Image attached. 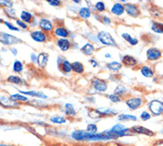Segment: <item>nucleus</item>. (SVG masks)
<instances>
[{"mask_svg": "<svg viewBox=\"0 0 163 146\" xmlns=\"http://www.w3.org/2000/svg\"><path fill=\"white\" fill-rule=\"evenodd\" d=\"M5 24L7 25L11 30H14V31H19V29L18 28H16V27H13L11 23H9V22H7V21H5Z\"/></svg>", "mask_w": 163, "mask_h": 146, "instance_id": "43", "label": "nucleus"}, {"mask_svg": "<svg viewBox=\"0 0 163 146\" xmlns=\"http://www.w3.org/2000/svg\"><path fill=\"white\" fill-rule=\"evenodd\" d=\"M72 137L76 140H90V141H96V140H109L114 138L113 136L109 135L107 134H92L87 133L85 131H75L72 134Z\"/></svg>", "mask_w": 163, "mask_h": 146, "instance_id": "1", "label": "nucleus"}, {"mask_svg": "<svg viewBox=\"0 0 163 146\" xmlns=\"http://www.w3.org/2000/svg\"><path fill=\"white\" fill-rule=\"evenodd\" d=\"M90 63H91L92 66H93V67H97L98 66V62H96V61L90 60Z\"/></svg>", "mask_w": 163, "mask_h": 146, "instance_id": "48", "label": "nucleus"}, {"mask_svg": "<svg viewBox=\"0 0 163 146\" xmlns=\"http://www.w3.org/2000/svg\"><path fill=\"white\" fill-rule=\"evenodd\" d=\"M30 36H31L33 39L37 41V42H44L46 39V34L43 33L42 31H39V30L32 32L30 34Z\"/></svg>", "mask_w": 163, "mask_h": 146, "instance_id": "12", "label": "nucleus"}, {"mask_svg": "<svg viewBox=\"0 0 163 146\" xmlns=\"http://www.w3.org/2000/svg\"><path fill=\"white\" fill-rule=\"evenodd\" d=\"M151 30L156 33H163V23L161 22H152Z\"/></svg>", "mask_w": 163, "mask_h": 146, "instance_id": "22", "label": "nucleus"}, {"mask_svg": "<svg viewBox=\"0 0 163 146\" xmlns=\"http://www.w3.org/2000/svg\"><path fill=\"white\" fill-rule=\"evenodd\" d=\"M104 22H105V24H110L111 23V19H109L108 17H104Z\"/></svg>", "mask_w": 163, "mask_h": 146, "instance_id": "47", "label": "nucleus"}, {"mask_svg": "<svg viewBox=\"0 0 163 146\" xmlns=\"http://www.w3.org/2000/svg\"><path fill=\"white\" fill-rule=\"evenodd\" d=\"M132 130L134 132L138 134H144L145 135H149V136H152L154 135V133L152 131H151L150 129L146 128V127H144V126H135L132 127Z\"/></svg>", "mask_w": 163, "mask_h": 146, "instance_id": "9", "label": "nucleus"}, {"mask_svg": "<svg viewBox=\"0 0 163 146\" xmlns=\"http://www.w3.org/2000/svg\"><path fill=\"white\" fill-rule=\"evenodd\" d=\"M129 131L128 128H127L126 126H124L123 125H120V124H118L115 125L111 128V130L109 131H106L105 132V134L113 136L114 138H116L117 136H123V135H127V133Z\"/></svg>", "mask_w": 163, "mask_h": 146, "instance_id": "2", "label": "nucleus"}, {"mask_svg": "<svg viewBox=\"0 0 163 146\" xmlns=\"http://www.w3.org/2000/svg\"><path fill=\"white\" fill-rule=\"evenodd\" d=\"M54 33L56 36H58L60 38H67L69 36V32L68 30L64 29V28H57L54 31Z\"/></svg>", "mask_w": 163, "mask_h": 146, "instance_id": "21", "label": "nucleus"}, {"mask_svg": "<svg viewBox=\"0 0 163 146\" xmlns=\"http://www.w3.org/2000/svg\"><path fill=\"white\" fill-rule=\"evenodd\" d=\"M126 91H127V89H126V87L124 86H121V85H119V86H118L116 88H115V90H114V94H116V95H122V94H124L126 93Z\"/></svg>", "mask_w": 163, "mask_h": 146, "instance_id": "30", "label": "nucleus"}, {"mask_svg": "<svg viewBox=\"0 0 163 146\" xmlns=\"http://www.w3.org/2000/svg\"><path fill=\"white\" fill-rule=\"evenodd\" d=\"M121 63L118 62H110L107 64V68L110 70V71H118L121 69Z\"/></svg>", "mask_w": 163, "mask_h": 146, "instance_id": "19", "label": "nucleus"}, {"mask_svg": "<svg viewBox=\"0 0 163 146\" xmlns=\"http://www.w3.org/2000/svg\"><path fill=\"white\" fill-rule=\"evenodd\" d=\"M88 115H89V117H91L93 119H96V118H100V117H102L103 116V114L102 112H100L99 111H90L89 113H88Z\"/></svg>", "mask_w": 163, "mask_h": 146, "instance_id": "34", "label": "nucleus"}, {"mask_svg": "<svg viewBox=\"0 0 163 146\" xmlns=\"http://www.w3.org/2000/svg\"><path fill=\"white\" fill-rule=\"evenodd\" d=\"M147 59L150 61H156L161 58V52L157 49V48H150L149 50H147Z\"/></svg>", "mask_w": 163, "mask_h": 146, "instance_id": "6", "label": "nucleus"}, {"mask_svg": "<svg viewBox=\"0 0 163 146\" xmlns=\"http://www.w3.org/2000/svg\"><path fill=\"white\" fill-rule=\"evenodd\" d=\"M31 59H32L33 62H36V56H35V54H34V53L31 54Z\"/></svg>", "mask_w": 163, "mask_h": 146, "instance_id": "49", "label": "nucleus"}, {"mask_svg": "<svg viewBox=\"0 0 163 146\" xmlns=\"http://www.w3.org/2000/svg\"><path fill=\"white\" fill-rule=\"evenodd\" d=\"M122 38L124 39H126L130 45H132V46H136L137 43H138V40L137 39H134V38H132L129 34L128 33H123L122 34Z\"/></svg>", "mask_w": 163, "mask_h": 146, "instance_id": "25", "label": "nucleus"}, {"mask_svg": "<svg viewBox=\"0 0 163 146\" xmlns=\"http://www.w3.org/2000/svg\"><path fill=\"white\" fill-rule=\"evenodd\" d=\"M8 81L14 83V84H19V83H21V79L17 76H10L8 78Z\"/></svg>", "mask_w": 163, "mask_h": 146, "instance_id": "36", "label": "nucleus"}, {"mask_svg": "<svg viewBox=\"0 0 163 146\" xmlns=\"http://www.w3.org/2000/svg\"><path fill=\"white\" fill-rule=\"evenodd\" d=\"M51 121L56 124H63V123H65L66 120L63 117H54V118H51Z\"/></svg>", "mask_w": 163, "mask_h": 146, "instance_id": "35", "label": "nucleus"}, {"mask_svg": "<svg viewBox=\"0 0 163 146\" xmlns=\"http://www.w3.org/2000/svg\"><path fill=\"white\" fill-rule=\"evenodd\" d=\"M57 45L62 51H67L70 48V42L65 39H61L57 41Z\"/></svg>", "mask_w": 163, "mask_h": 146, "instance_id": "16", "label": "nucleus"}, {"mask_svg": "<svg viewBox=\"0 0 163 146\" xmlns=\"http://www.w3.org/2000/svg\"><path fill=\"white\" fill-rule=\"evenodd\" d=\"M122 62L127 66H134L137 63V61L131 55H125L122 59Z\"/></svg>", "mask_w": 163, "mask_h": 146, "instance_id": "14", "label": "nucleus"}, {"mask_svg": "<svg viewBox=\"0 0 163 146\" xmlns=\"http://www.w3.org/2000/svg\"><path fill=\"white\" fill-rule=\"evenodd\" d=\"M65 109L66 114H68V115H70V116H74V115L76 114V112H75V110H74V107H73V105L71 104V103H66Z\"/></svg>", "mask_w": 163, "mask_h": 146, "instance_id": "28", "label": "nucleus"}, {"mask_svg": "<svg viewBox=\"0 0 163 146\" xmlns=\"http://www.w3.org/2000/svg\"><path fill=\"white\" fill-rule=\"evenodd\" d=\"M1 146H7V145H3V144H2V145H1Z\"/></svg>", "mask_w": 163, "mask_h": 146, "instance_id": "52", "label": "nucleus"}, {"mask_svg": "<svg viewBox=\"0 0 163 146\" xmlns=\"http://www.w3.org/2000/svg\"><path fill=\"white\" fill-rule=\"evenodd\" d=\"M95 48L92 46L91 44H86L84 47L81 48V52L86 54V55H91L94 53Z\"/></svg>", "mask_w": 163, "mask_h": 146, "instance_id": "18", "label": "nucleus"}, {"mask_svg": "<svg viewBox=\"0 0 163 146\" xmlns=\"http://www.w3.org/2000/svg\"><path fill=\"white\" fill-rule=\"evenodd\" d=\"M95 8L97 9L99 12H103L105 10V6L103 2H97L95 4Z\"/></svg>", "mask_w": 163, "mask_h": 146, "instance_id": "37", "label": "nucleus"}, {"mask_svg": "<svg viewBox=\"0 0 163 146\" xmlns=\"http://www.w3.org/2000/svg\"><path fill=\"white\" fill-rule=\"evenodd\" d=\"M12 52H13L14 55H16V52H15V49H12Z\"/></svg>", "mask_w": 163, "mask_h": 146, "instance_id": "51", "label": "nucleus"}, {"mask_svg": "<svg viewBox=\"0 0 163 146\" xmlns=\"http://www.w3.org/2000/svg\"><path fill=\"white\" fill-rule=\"evenodd\" d=\"M141 119L144 121H146V120H150L151 119V115L148 112H142L141 114Z\"/></svg>", "mask_w": 163, "mask_h": 146, "instance_id": "42", "label": "nucleus"}, {"mask_svg": "<svg viewBox=\"0 0 163 146\" xmlns=\"http://www.w3.org/2000/svg\"><path fill=\"white\" fill-rule=\"evenodd\" d=\"M11 98L13 100V101H21V102H26L28 98L23 96V95H21V94H13L11 96Z\"/></svg>", "mask_w": 163, "mask_h": 146, "instance_id": "33", "label": "nucleus"}, {"mask_svg": "<svg viewBox=\"0 0 163 146\" xmlns=\"http://www.w3.org/2000/svg\"><path fill=\"white\" fill-rule=\"evenodd\" d=\"M62 66H61V70H62V71L64 73H68L70 72L72 70V64L68 62V61L64 60L62 63Z\"/></svg>", "mask_w": 163, "mask_h": 146, "instance_id": "23", "label": "nucleus"}, {"mask_svg": "<svg viewBox=\"0 0 163 146\" xmlns=\"http://www.w3.org/2000/svg\"><path fill=\"white\" fill-rule=\"evenodd\" d=\"M16 23L19 25V26H21V28H23V29H26L27 28V25L23 22V21H19V20H17L16 21Z\"/></svg>", "mask_w": 163, "mask_h": 146, "instance_id": "46", "label": "nucleus"}, {"mask_svg": "<svg viewBox=\"0 0 163 146\" xmlns=\"http://www.w3.org/2000/svg\"><path fill=\"white\" fill-rule=\"evenodd\" d=\"M1 5H3L5 7L7 8H12L13 7V2H10V1H7V0H3L0 2Z\"/></svg>", "mask_w": 163, "mask_h": 146, "instance_id": "38", "label": "nucleus"}, {"mask_svg": "<svg viewBox=\"0 0 163 146\" xmlns=\"http://www.w3.org/2000/svg\"><path fill=\"white\" fill-rule=\"evenodd\" d=\"M142 104V100L140 98H130L127 101V105L130 108L131 110H137Z\"/></svg>", "mask_w": 163, "mask_h": 146, "instance_id": "10", "label": "nucleus"}, {"mask_svg": "<svg viewBox=\"0 0 163 146\" xmlns=\"http://www.w3.org/2000/svg\"><path fill=\"white\" fill-rule=\"evenodd\" d=\"M79 13L80 17H82V18H84V19L89 18L90 15H91L90 10H89L88 8H86V7H82V8L79 10V13Z\"/></svg>", "mask_w": 163, "mask_h": 146, "instance_id": "27", "label": "nucleus"}, {"mask_svg": "<svg viewBox=\"0 0 163 146\" xmlns=\"http://www.w3.org/2000/svg\"><path fill=\"white\" fill-rule=\"evenodd\" d=\"M124 10L125 7L121 4L117 3V4H115L112 7V8H111V13L116 14V15H121L122 13H124Z\"/></svg>", "mask_w": 163, "mask_h": 146, "instance_id": "15", "label": "nucleus"}, {"mask_svg": "<svg viewBox=\"0 0 163 146\" xmlns=\"http://www.w3.org/2000/svg\"><path fill=\"white\" fill-rule=\"evenodd\" d=\"M125 11L127 12V13L128 15H130L132 17H137L139 15L140 11L138 9V7L135 5H132V4H126L125 5Z\"/></svg>", "mask_w": 163, "mask_h": 146, "instance_id": "7", "label": "nucleus"}, {"mask_svg": "<svg viewBox=\"0 0 163 146\" xmlns=\"http://www.w3.org/2000/svg\"><path fill=\"white\" fill-rule=\"evenodd\" d=\"M72 70L77 73H82L84 71V66L81 62H75L72 63Z\"/></svg>", "mask_w": 163, "mask_h": 146, "instance_id": "20", "label": "nucleus"}, {"mask_svg": "<svg viewBox=\"0 0 163 146\" xmlns=\"http://www.w3.org/2000/svg\"><path fill=\"white\" fill-rule=\"evenodd\" d=\"M98 40L106 46H116L115 40L111 37V35L106 31H101L97 34Z\"/></svg>", "mask_w": 163, "mask_h": 146, "instance_id": "3", "label": "nucleus"}, {"mask_svg": "<svg viewBox=\"0 0 163 146\" xmlns=\"http://www.w3.org/2000/svg\"><path fill=\"white\" fill-rule=\"evenodd\" d=\"M1 42L5 45H12V44H17V43H21V40L13 37V35H9V34L1 33Z\"/></svg>", "mask_w": 163, "mask_h": 146, "instance_id": "5", "label": "nucleus"}, {"mask_svg": "<svg viewBox=\"0 0 163 146\" xmlns=\"http://www.w3.org/2000/svg\"><path fill=\"white\" fill-rule=\"evenodd\" d=\"M119 120H137V117L132 115H127V114H121L119 116Z\"/></svg>", "mask_w": 163, "mask_h": 146, "instance_id": "32", "label": "nucleus"}, {"mask_svg": "<svg viewBox=\"0 0 163 146\" xmlns=\"http://www.w3.org/2000/svg\"><path fill=\"white\" fill-rule=\"evenodd\" d=\"M141 73L143 74V76L146 77V78H151L153 76V71L151 70L149 67L144 66L141 69Z\"/></svg>", "mask_w": 163, "mask_h": 146, "instance_id": "26", "label": "nucleus"}, {"mask_svg": "<svg viewBox=\"0 0 163 146\" xmlns=\"http://www.w3.org/2000/svg\"><path fill=\"white\" fill-rule=\"evenodd\" d=\"M1 104H2L3 106L6 107H13L15 106L17 103H16L12 98L10 99V98L5 97V96H2V97H1Z\"/></svg>", "mask_w": 163, "mask_h": 146, "instance_id": "17", "label": "nucleus"}, {"mask_svg": "<svg viewBox=\"0 0 163 146\" xmlns=\"http://www.w3.org/2000/svg\"><path fill=\"white\" fill-rule=\"evenodd\" d=\"M13 71H15V72H21V71H22V69H23V66H22V64H21V62H19V61H15L14 62V63H13Z\"/></svg>", "mask_w": 163, "mask_h": 146, "instance_id": "31", "label": "nucleus"}, {"mask_svg": "<svg viewBox=\"0 0 163 146\" xmlns=\"http://www.w3.org/2000/svg\"><path fill=\"white\" fill-rule=\"evenodd\" d=\"M39 27L43 30H46V31H50L52 30L53 25L52 22L49 20H46V19H42V20L39 21Z\"/></svg>", "mask_w": 163, "mask_h": 146, "instance_id": "13", "label": "nucleus"}, {"mask_svg": "<svg viewBox=\"0 0 163 146\" xmlns=\"http://www.w3.org/2000/svg\"><path fill=\"white\" fill-rule=\"evenodd\" d=\"M31 18H32V16H31V14L30 13H28V12H21V19L23 21H25V22H30V20H31Z\"/></svg>", "mask_w": 163, "mask_h": 146, "instance_id": "29", "label": "nucleus"}, {"mask_svg": "<svg viewBox=\"0 0 163 146\" xmlns=\"http://www.w3.org/2000/svg\"><path fill=\"white\" fill-rule=\"evenodd\" d=\"M20 93H21L22 94H26V95H31V96H37L39 98H43L46 99V95H45L44 94H42L41 92H34V91H30V92H24V91H21Z\"/></svg>", "mask_w": 163, "mask_h": 146, "instance_id": "24", "label": "nucleus"}, {"mask_svg": "<svg viewBox=\"0 0 163 146\" xmlns=\"http://www.w3.org/2000/svg\"><path fill=\"white\" fill-rule=\"evenodd\" d=\"M48 4L54 7H58L61 5V2L60 1H48Z\"/></svg>", "mask_w": 163, "mask_h": 146, "instance_id": "44", "label": "nucleus"}, {"mask_svg": "<svg viewBox=\"0 0 163 146\" xmlns=\"http://www.w3.org/2000/svg\"><path fill=\"white\" fill-rule=\"evenodd\" d=\"M37 62L41 68H45L48 62V54L46 53H39V56L37 57Z\"/></svg>", "mask_w": 163, "mask_h": 146, "instance_id": "11", "label": "nucleus"}, {"mask_svg": "<svg viewBox=\"0 0 163 146\" xmlns=\"http://www.w3.org/2000/svg\"><path fill=\"white\" fill-rule=\"evenodd\" d=\"M149 109L154 115H161L163 112V103L160 101H151L149 103Z\"/></svg>", "mask_w": 163, "mask_h": 146, "instance_id": "4", "label": "nucleus"}, {"mask_svg": "<svg viewBox=\"0 0 163 146\" xmlns=\"http://www.w3.org/2000/svg\"><path fill=\"white\" fill-rule=\"evenodd\" d=\"M109 98L111 100L112 103H119V102H120V99H119V97L116 95V94H110L109 95Z\"/></svg>", "mask_w": 163, "mask_h": 146, "instance_id": "40", "label": "nucleus"}, {"mask_svg": "<svg viewBox=\"0 0 163 146\" xmlns=\"http://www.w3.org/2000/svg\"><path fill=\"white\" fill-rule=\"evenodd\" d=\"M102 114H104V115H114V114H116V113L114 112L113 111H111V110H106V111H104V112H102Z\"/></svg>", "mask_w": 163, "mask_h": 146, "instance_id": "45", "label": "nucleus"}, {"mask_svg": "<svg viewBox=\"0 0 163 146\" xmlns=\"http://www.w3.org/2000/svg\"><path fill=\"white\" fill-rule=\"evenodd\" d=\"M96 130H97V126H95V125L90 124V125L87 126V131H88L89 133L94 134L95 132H96Z\"/></svg>", "mask_w": 163, "mask_h": 146, "instance_id": "39", "label": "nucleus"}, {"mask_svg": "<svg viewBox=\"0 0 163 146\" xmlns=\"http://www.w3.org/2000/svg\"><path fill=\"white\" fill-rule=\"evenodd\" d=\"M5 12L7 13L8 16H11V17H13V18L15 16V15H14V14H15V12H14V10H13V8H6V9H5Z\"/></svg>", "mask_w": 163, "mask_h": 146, "instance_id": "41", "label": "nucleus"}, {"mask_svg": "<svg viewBox=\"0 0 163 146\" xmlns=\"http://www.w3.org/2000/svg\"><path fill=\"white\" fill-rule=\"evenodd\" d=\"M105 57H106V58H111V55L110 53H105Z\"/></svg>", "mask_w": 163, "mask_h": 146, "instance_id": "50", "label": "nucleus"}, {"mask_svg": "<svg viewBox=\"0 0 163 146\" xmlns=\"http://www.w3.org/2000/svg\"><path fill=\"white\" fill-rule=\"evenodd\" d=\"M93 83V86L95 89H96L97 91H100V92H104L107 89V84L105 83L104 80H98V79H95L92 81Z\"/></svg>", "mask_w": 163, "mask_h": 146, "instance_id": "8", "label": "nucleus"}]
</instances>
